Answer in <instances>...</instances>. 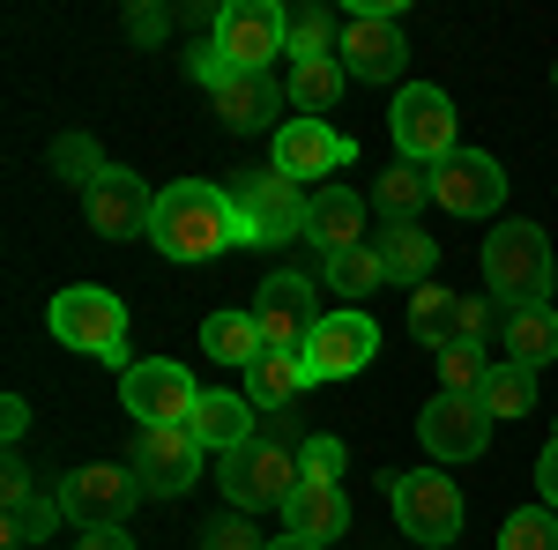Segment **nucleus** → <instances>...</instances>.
Instances as JSON below:
<instances>
[{"mask_svg":"<svg viewBox=\"0 0 558 550\" xmlns=\"http://www.w3.org/2000/svg\"><path fill=\"white\" fill-rule=\"evenodd\" d=\"M149 246L165 260H216L231 246H246V216L231 201V186H209V179H172L157 194V216H149Z\"/></svg>","mask_w":558,"mask_h":550,"instance_id":"1","label":"nucleus"},{"mask_svg":"<svg viewBox=\"0 0 558 550\" xmlns=\"http://www.w3.org/2000/svg\"><path fill=\"white\" fill-rule=\"evenodd\" d=\"M551 239L521 216V223H499L492 239H484V291L492 297H507V313L514 305H551Z\"/></svg>","mask_w":558,"mask_h":550,"instance_id":"2","label":"nucleus"},{"mask_svg":"<svg viewBox=\"0 0 558 550\" xmlns=\"http://www.w3.org/2000/svg\"><path fill=\"white\" fill-rule=\"evenodd\" d=\"M45 328H52V342H68V350H83L97 365H120L128 372V305L105 291V283H68V291L52 297Z\"/></svg>","mask_w":558,"mask_h":550,"instance_id":"3","label":"nucleus"},{"mask_svg":"<svg viewBox=\"0 0 558 550\" xmlns=\"http://www.w3.org/2000/svg\"><path fill=\"white\" fill-rule=\"evenodd\" d=\"M387 134L402 149V164H425L439 171L454 149H462V120H454V97L439 83H402L395 105H387Z\"/></svg>","mask_w":558,"mask_h":550,"instance_id":"4","label":"nucleus"},{"mask_svg":"<svg viewBox=\"0 0 558 550\" xmlns=\"http://www.w3.org/2000/svg\"><path fill=\"white\" fill-rule=\"evenodd\" d=\"M387 506L402 521V536H417L425 550H447L462 536V521H470L462 484L439 476V468H395V476H387Z\"/></svg>","mask_w":558,"mask_h":550,"instance_id":"5","label":"nucleus"},{"mask_svg":"<svg viewBox=\"0 0 558 550\" xmlns=\"http://www.w3.org/2000/svg\"><path fill=\"white\" fill-rule=\"evenodd\" d=\"M350 83H395L402 60H410V38H402V15L395 0H350L343 8V45H336Z\"/></svg>","mask_w":558,"mask_h":550,"instance_id":"6","label":"nucleus"},{"mask_svg":"<svg viewBox=\"0 0 558 550\" xmlns=\"http://www.w3.org/2000/svg\"><path fill=\"white\" fill-rule=\"evenodd\" d=\"M231 201L246 216V246H283V239H305V216H313V194L283 171H231Z\"/></svg>","mask_w":558,"mask_h":550,"instance_id":"7","label":"nucleus"},{"mask_svg":"<svg viewBox=\"0 0 558 550\" xmlns=\"http://www.w3.org/2000/svg\"><path fill=\"white\" fill-rule=\"evenodd\" d=\"M299 491V454L276 439V431H254L239 454H223V499L239 513H254V506H283Z\"/></svg>","mask_w":558,"mask_h":550,"instance_id":"8","label":"nucleus"},{"mask_svg":"<svg viewBox=\"0 0 558 550\" xmlns=\"http://www.w3.org/2000/svg\"><path fill=\"white\" fill-rule=\"evenodd\" d=\"M194 402H202V387L186 365L172 357H142L120 372V410L142 417V431H172V424H194Z\"/></svg>","mask_w":558,"mask_h":550,"instance_id":"9","label":"nucleus"},{"mask_svg":"<svg viewBox=\"0 0 558 550\" xmlns=\"http://www.w3.org/2000/svg\"><path fill=\"white\" fill-rule=\"evenodd\" d=\"M216 52L231 60V75H268V60H283V8L268 0H231L209 23Z\"/></svg>","mask_w":558,"mask_h":550,"instance_id":"10","label":"nucleus"},{"mask_svg":"<svg viewBox=\"0 0 558 550\" xmlns=\"http://www.w3.org/2000/svg\"><path fill=\"white\" fill-rule=\"evenodd\" d=\"M320 320H328V313H320V297H313V276L276 268V276L254 291V328H260L268 350H305Z\"/></svg>","mask_w":558,"mask_h":550,"instance_id":"11","label":"nucleus"},{"mask_svg":"<svg viewBox=\"0 0 558 550\" xmlns=\"http://www.w3.org/2000/svg\"><path fill=\"white\" fill-rule=\"evenodd\" d=\"M373 357H380V320H373V313H357V305L328 313V320L313 328V342H305L313 387H320V380H357Z\"/></svg>","mask_w":558,"mask_h":550,"instance_id":"12","label":"nucleus"},{"mask_svg":"<svg viewBox=\"0 0 558 550\" xmlns=\"http://www.w3.org/2000/svg\"><path fill=\"white\" fill-rule=\"evenodd\" d=\"M417 439H425L432 462H476L492 447V410L476 394H432L417 410Z\"/></svg>","mask_w":558,"mask_h":550,"instance_id":"13","label":"nucleus"},{"mask_svg":"<svg viewBox=\"0 0 558 550\" xmlns=\"http://www.w3.org/2000/svg\"><path fill=\"white\" fill-rule=\"evenodd\" d=\"M142 499V476L134 468H112V462H89L75 476H60V506L75 528H120Z\"/></svg>","mask_w":558,"mask_h":550,"instance_id":"14","label":"nucleus"},{"mask_svg":"<svg viewBox=\"0 0 558 550\" xmlns=\"http://www.w3.org/2000/svg\"><path fill=\"white\" fill-rule=\"evenodd\" d=\"M432 201H439L447 216H499V201H507V171H499L492 149H454L447 164L432 171Z\"/></svg>","mask_w":558,"mask_h":550,"instance_id":"15","label":"nucleus"},{"mask_svg":"<svg viewBox=\"0 0 558 550\" xmlns=\"http://www.w3.org/2000/svg\"><path fill=\"white\" fill-rule=\"evenodd\" d=\"M83 216L97 239H149V216H157V194L134 179L128 164H112L97 186L83 194Z\"/></svg>","mask_w":558,"mask_h":550,"instance_id":"16","label":"nucleus"},{"mask_svg":"<svg viewBox=\"0 0 558 550\" xmlns=\"http://www.w3.org/2000/svg\"><path fill=\"white\" fill-rule=\"evenodd\" d=\"M357 157V142L343 127H328V120H283L276 127V171L283 179H336V171Z\"/></svg>","mask_w":558,"mask_h":550,"instance_id":"17","label":"nucleus"},{"mask_svg":"<svg viewBox=\"0 0 558 550\" xmlns=\"http://www.w3.org/2000/svg\"><path fill=\"white\" fill-rule=\"evenodd\" d=\"M134 476H142V491H157V499L194 491V476H202V439H194L186 424H172V431H142Z\"/></svg>","mask_w":558,"mask_h":550,"instance_id":"18","label":"nucleus"},{"mask_svg":"<svg viewBox=\"0 0 558 550\" xmlns=\"http://www.w3.org/2000/svg\"><path fill=\"white\" fill-rule=\"evenodd\" d=\"M186 431L202 439V454H239V447L260 431V417H254L246 394H231V387H202V402H194V424H186Z\"/></svg>","mask_w":558,"mask_h":550,"instance_id":"19","label":"nucleus"},{"mask_svg":"<svg viewBox=\"0 0 558 550\" xmlns=\"http://www.w3.org/2000/svg\"><path fill=\"white\" fill-rule=\"evenodd\" d=\"M283 528L291 536H305V543H336V536H350V499L343 484H313V476H299V491L283 499Z\"/></svg>","mask_w":558,"mask_h":550,"instance_id":"20","label":"nucleus"},{"mask_svg":"<svg viewBox=\"0 0 558 550\" xmlns=\"http://www.w3.org/2000/svg\"><path fill=\"white\" fill-rule=\"evenodd\" d=\"M216 120L231 134H260L283 120V83L276 75H231V83L216 89Z\"/></svg>","mask_w":558,"mask_h":550,"instance_id":"21","label":"nucleus"},{"mask_svg":"<svg viewBox=\"0 0 558 550\" xmlns=\"http://www.w3.org/2000/svg\"><path fill=\"white\" fill-rule=\"evenodd\" d=\"M305 239L320 246V260L365 246V201H357L350 186H320V194H313V216H305Z\"/></svg>","mask_w":558,"mask_h":550,"instance_id":"22","label":"nucleus"},{"mask_svg":"<svg viewBox=\"0 0 558 550\" xmlns=\"http://www.w3.org/2000/svg\"><path fill=\"white\" fill-rule=\"evenodd\" d=\"M305 387H313L305 350H260L254 372H246V402H254V410H291Z\"/></svg>","mask_w":558,"mask_h":550,"instance_id":"23","label":"nucleus"},{"mask_svg":"<svg viewBox=\"0 0 558 550\" xmlns=\"http://www.w3.org/2000/svg\"><path fill=\"white\" fill-rule=\"evenodd\" d=\"M499 342H507V365L544 372V365L558 357V313L551 305H514V313L499 320Z\"/></svg>","mask_w":558,"mask_h":550,"instance_id":"24","label":"nucleus"},{"mask_svg":"<svg viewBox=\"0 0 558 550\" xmlns=\"http://www.w3.org/2000/svg\"><path fill=\"white\" fill-rule=\"evenodd\" d=\"M373 246H380L387 283H410V291H425V283H432V268H439V246H432L417 223H387Z\"/></svg>","mask_w":558,"mask_h":550,"instance_id":"25","label":"nucleus"},{"mask_svg":"<svg viewBox=\"0 0 558 550\" xmlns=\"http://www.w3.org/2000/svg\"><path fill=\"white\" fill-rule=\"evenodd\" d=\"M410 342H425V350H454L462 342V291H410Z\"/></svg>","mask_w":558,"mask_h":550,"instance_id":"26","label":"nucleus"},{"mask_svg":"<svg viewBox=\"0 0 558 550\" xmlns=\"http://www.w3.org/2000/svg\"><path fill=\"white\" fill-rule=\"evenodd\" d=\"M343 83H350V75H343V60H336V52H328V60H291V75H283V97L299 105L305 120H320V112L343 97Z\"/></svg>","mask_w":558,"mask_h":550,"instance_id":"27","label":"nucleus"},{"mask_svg":"<svg viewBox=\"0 0 558 550\" xmlns=\"http://www.w3.org/2000/svg\"><path fill=\"white\" fill-rule=\"evenodd\" d=\"M202 350H209L216 365H239V372H254V357L268 350L254 328V313H209L202 320Z\"/></svg>","mask_w":558,"mask_h":550,"instance_id":"28","label":"nucleus"},{"mask_svg":"<svg viewBox=\"0 0 558 550\" xmlns=\"http://www.w3.org/2000/svg\"><path fill=\"white\" fill-rule=\"evenodd\" d=\"M60 521H68L60 491H23V499H8V521H0L8 536H0V543H8V550H31V543H45Z\"/></svg>","mask_w":558,"mask_h":550,"instance_id":"29","label":"nucleus"},{"mask_svg":"<svg viewBox=\"0 0 558 550\" xmlns=\"http://www.w3.org/2000/svg\"><path fill=\"white\" fill-rule=\"evenodd\" d=\"M343 45V15L328 8H283V52L291 60H328Z\"/></svg>","mask_w":558,"mask_h":550,"instance_id":"30","label":"nucleus"},{"mask_svg":"<svg viewBox=\"0 0 558 550\" xmlns=\"http://www.w3.org/2000/svg\"><path fill=\"white\" fill-rule=\"evenodd\" d=\"M320 283L336 297H373L387 283V268H380V246L365 239V246H350V254H328L320 260Z\"/></svg>","mask_w":558,"mask_h":550,"instance_id":"31","label":"nucleus"},{"mask_svg":"<svg viewBox=\"0 0 558 550\" xmlns=\"http://www.w3.org/2000/svg\"><path fill=\"white\" fill-rule=\"evenodd\" d=\"M476 402L492 410V424H499V417H529V410H536V372H529V365H507V357H499Z\"/></svg>","mask_w":558,"mask_h":550,"instance_id":"32","label":"nucleus"},{"mask_svg":"<svg viewBox=\"0 0 558 550\" xmlns=\"http://www.w3.org/2000/svg\"><path fill=\"white\" fill-rule=\"evenodd\" d=\"M373 201L387 209V223H410V216L432 201V171L425 164H395L380 186H373Z\"/></svg>","mask_w":558,"mask_h":550,"instance_id":"33","label":"nucleus"},{"mask_svg":"<svg viewBox=\"0 0 558 550\" xmlns=\"http://www.w3.org/2000/svg\"><path fill=\"white\" fill-rule=\"evenodd\" d=\"M484 380H492V357H484L476 342L439 350V394H484Z\"/></svg>","mask_w":558,"mask_h":550,"instance_id":"34","label":"nucleus"},{"mask_svg":"<svg viewBox=\"0 0 558 550\" xmlns=\"http://www.w3.org/2000/svg\"><path fill=\"white\" fill-rule=\"evenodd\" d=\"M499 550H558V513L551 506H521L499 528Z\"/></svg>","mask_w":558,"mask_h":550,"instance_id":"35","label":"nucleus"},{"mask_svg":"<svg viewBox=\"0 0 558 550\" xmlns=\"http://www.w3.org/2000/svg\"><path fill=\"white\" fill-rule=\"evenodd\" d=\"M52 164H60V179H75V186H97V179H105V157H97V142H89V134H60V142H52Z\"/></svg>","mask_w":558,"mask_h":550,"instance_id":"36","label":"nucleus"},{"mask_svg":"<svg viewBox=\"0 0 558 550\" xmlns=\"http://www.w3.org/2000/svg\"><path fill=\"white\" fill-rule=\"evenodd\" d=\"M202 550H268L254 536V521H246V513H216L209 528H202Z\"/></svg>","mask_w":558,"mask_h":550,"instance_id":"37","label":"nucleus"},{"mask_svg":"<svg viewBox=\"0 0 558 550\" xmlns=\"http://www.w3.org/2000/svg\"><path fill=\"white\" fill-rule=\"evenodd\" d=\"M299 476H313V484H343V439H305L299 447Z\"/></svg>","mask_w":558,"mask_h":550,"instance_id":"38","label":"nucleus"},{"mask_svg":"<svg viewBox=\"0 0 558 550\" xmlns=\"http://www.w3.org/2000/svg\"><path fill=\"white\" fill-rule=\"evenodd\" d=\"M536 491H544V506L558 513V439L544 447V454H536Z\"/></svg>","mask_w":558,"mask_h":550,"instance_id":"39","label":"nucleus"},{"mask_svg":"<svg viewBox=\"0 0 558 550\" xmlns=\"http://www.w3.org/2000/svg\"><path fill=\"white\" fill-rule=\"evenodd\" d=\"M492 328V297H462V342H484Z\"/></svg>","mask_w":558,"mask_h":550,"instance_id":"40","label":"nucleus"},{"mask_svg":"<svg viewBox=\"0 0 558 550\" xmlns=\"http://www.w3.org/2000/svg\"><path fill=\"white\" fill-rule=\"evenodd\" d=\"M0 431H8V447L31 431V402H23V394H8V402H0Z\"/></svg>","mask_w":558,"mask_h":550,"instance_id":"41","label":"nucleus"},{"mask_svg":"<svg viewBox=\"0 0 558 550\" xmlns=\"http://www.w3.org/2000/svg\"><path fill=\"white\" fill-rule=\"evenodd\" d=\"M128 30H134L142 45H157L165 30H172V15H157V8H134V23H128Z\"/></svg>","mask_w":558,"mask_h":550,"instance_id":"42","label":"nucleus"},{"mask_svg":"<svg viewBox=\"0 0 558 550\" xmlns=\"http://www.w3.org/2000/svg\"><path fill=\"white\" fill-rule=\"evenodd\" d=\"M0 491H8V499L38 491V484H31V468H23V454H8V462H0Z\"/></svg>","mask_w":558,"mask_h":550,"instance_id":"43","label":"nucleus"},{"mask_svg":"<svg viewBox=\"0 0 558 550\" xmlns=\"http://www.w3.org/2000/svg\"><path fill=\"white\" fill-rule=\"evenodd\" d=\"M75 550H134V536L128 528H83V543Z\"/></svg>","mask_w":558,"mask_h":550,"instance_id":"44","label":"nucleus"},{"mask_svg":"<svg viewBox=\"0 0 558 550\" xmlns=\"http://www.w3.org/2000/svg\"><path fill=\"white\" fill-rule=\"evenodd\" d=\"M268 550H320V543H305V536H283V543H268Z\"/></svg>","mask_w":558,"mask_h":550,"instance_id":"45","label":"nucleus"},{"mask_svg":"<svg viewBox=\"0 0 558 550\" xmlns=\"http://www.w3.org/2000/svg\"><path fill=\"white\" fill-rule=\"evenodd\" d=\"M551 89H558V68H551Z\"/></svg>","mask_w":558,"mask_h":550,"instance_id":"46","label":"nucleus"},{"mask_svg":"<svg viewBox=\"0 0 558 550\" xmlns=\"http://www.w3.org/2000/svg\"><path fill=\"white\" fill-rule=\"evenodd\" d=\"M447 550H462V543H447Z\"/></svg>","mask_w":558,"mask_h":550,"instance_id":"47","label":"nucleus"}]
</instances>
